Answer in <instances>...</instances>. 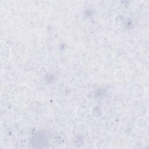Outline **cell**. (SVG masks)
Here are the masks:
<instances>
[{"label":"cell","mask_w":149,"mask_h":149,"mask_svg":"<svg viewBox=\"0 0 149 149\" xmlns=\"http://www.w3.org/2000/svg\"><path fill=\"white\" fill-rule=\"evenodd\" d=\"M72 135L77 140L85 139L88 135V129L87 126L82 123H77L72 127Z\"/></svg>","instance_id":"4"},{"label":"cell","mask_w":149,"mask_h":149,"mask_svg":"<svg viewBox=\"0 0 149 149\" xmlns=\"http://www.w3.org/2000/svg\"><path fill=\"white\" fill-rule=\"evenodd\" d=\"M146 93L144 86L139 82H134L129 85L128 87V93L129 95L134 99L141 98Z\"/></svg>","instance_id":"3"},{"label":"cell","mask_w":149,"mask_h":149,"mask_svg":"<svg viewBox=\"0 0 149 149\" xmlns=\"http://www.w3.org/2000/svg\"><path fill=\"white\" fill-rule=\"evenodd\" d=\"M114 23L115 25L121 26L125 24V17L122 15H117L114 18Z\"/></svg>","instance_id":"8"},{"label":"cell","mask_w":149,"mask_h":149,"mask_svg":"<svg viewBox=\"0 0 149 149\" xmlns=\"http://www.w3.org/2000/svg\"><path fill=\"white\" fill-rule=\"evenodd\" d=\"M91 113L92 114L93 117H94V118H99L102 115V112L100 108L95 107L92 109Z\"/></svg>","instance_id":"9"},{"label":"cell","mask_w":149,"mask_h":149,"mask_svg":"<svg viewBox=\"0 0 149 149\" xmlns=\"http://www.w3.org/2000/svg\"><path fill=\"white\" fill-rule=\"evenodd\" d=\"M147 125V121L144 118H140L137 121V126L139 128H144Z\"/></svg>","instance_id":"10"},{"label":"cell","mask_w":149,"mask_h":149,"mask_svg":"<svg viewBox=\"0 0 149 149\" xmlns=\"http://www.w3.org/2000/svg\"><path fill=\"white\" fill-rule=\"evenodd\" d=\"M76 114L79 118L82 119H86L90 117L91 115V111L90 108L87 106L85 105H82L76 109Z\"/></svg>","instance_id":"6"},{"label":"cell","mask_w":149,"mask_h":149,"mask_svg":"<svg viewBox=\"0 0 149 149\" xmlns=\"http://www.w3.org/2000/svg\"><path fill=\"white\" fill-rule=\"evenodd\" d=\"M126 73L124 70L120 69L115 72V77L117 80L122 81L124 80L126 77Z\"/></svg>","instance_id":"7"},{"label":"cell","mask_w":149,"mask_h":149,"mask_svg":"<svg viewBox=\"0 0 149 149\" xmlns=\"http://www.w3.org/2000/svg\"><path fill=\"white\" fill-rule=\"evenodd\" d=\"M0 60L1 65H5L10 58V51L8 45L3 41H0Z\"/></svg>","instance_id":"5"},{"label":"cell","mask_w":149,"mask_h":149,"mask_svg":"<svg viewBox=\"0 0 149 149\" xmlns=\"http://www.w3.org/2000/svg\"><path fill=\"white\" fill-rule=\"evenodd\" d=\"M48 140L46 133L43 130H39L34 134L31 140V146L36 148H48Z\"/></svg>","instance_id":"2"},{"label":"cell","mask_w":149,"mask_h":149,"mask_svg":"<svg viewBox=\"0 0 149 149\" xmlns=\"http://www.w3.org/2000/svg\"><path fill=\"white\" fill-rule=\"evenodd\" d=\"M32 98L31 90L26 86H16L11 92V99L13 102L19 106L28 104Z\"/></svg>","instance_id":"1"}]
</instances>
